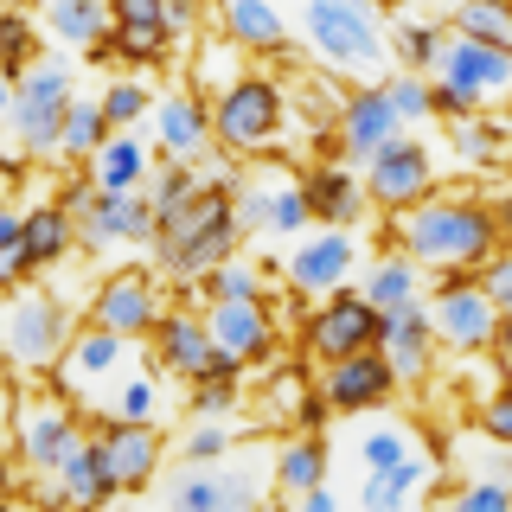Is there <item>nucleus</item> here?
<instances>
[{
  "label": "nucleus",
  "instance_id": "54",
  "mask_svg": "<svg viewBox=\"0 0 512 512\" xmlns=\"http://www.w3.org/2000/svg\"><path fill=\"white\" fill-rule=\"evenodd\" d=\"M288 506H308V512H333V506H340V500H333V487H327V480H320V487H308V493H295V500H288Z\"/></svg>",
  "mask_w": 512,
  "mask_h": 512
},
{
  "label": "nucleus",
  "instance_id": "56",
  "mask_svg": "<svg viewBox=\"0 0 512 512\" xmlns=\"http://www.w3.org/2000/svg\"><path fill=\"white\" fill-rule=\"evenodd\" d=\"M493 224H500V231L512 237V192H506V199H500V205H493Z\"/></svg>",
  "mask_w": 512,
  "mask_h": 512
},
{
  "label": "nucleus",
  "instance_id": "33",
  "mask_svg": "<svg viewBox=\"0 0 512 512\" xmlns=\"http://www.w3.org/2000/svg\"><path fill=\"white\" fill-rule=\"evenodd\" d=\"M442 32L436 26H423V20H397V32H391V52H397V64L404 71H436L442 64Z\"/></svg>",
  "mask_w": 512,
  "mask_h": 512
},
{
  "label": "nucleus",
  "instance_id": "22",
  "mask_svg": "<svg viewBox=\"0 0 512 512\" xmlns=\"http://www.w3.org/2000/svg\"><path fill=\"white\" fill-rule=\"evenodd\" d=\"M154 128H160V148L167 154H180V160H192L205 148V135H212V109L199 103V96H160L154 103Z\"/></svg>",
  "mask_w": 512,
  "mask_h": 512
},
{
  "label": "nucleus",
  "instance_id": "26",
  "mask_svg": "<svg viewBox=\"0 0 512 512\" xmlns=\"http://www.w3.org/2000/svg\"><path fill=\"white\" fill-rule=\"evenodd\" d=\"M45 26L64 45H103L109 26H116V7H103V0H45Z\"/></svg>",
  "mask_w": 512,
  "mask_h": 512
},
{
  "label": "nucleus",
  "instance_id": "53",
  "mask_svg": "<svg viewBox=\"0 0 512 512\" xmlns=\"http://www.w3.org/2000/svg\"><path fill=\"white\" fill-rule=\"evenodd\" d=\"M468 109H474L468 96H461L455 84H442V77H436V116H448V122H455V116H468Z\"/></svg>",
  "mask_w": 512,
  "mask_h": 512
},
{
  "label": "nucleus",
  "instance_id": "6",
  "mask_svg": "<svg viewBox=\"0 0 512 512\" xmlns=\"http://www.w3.org/2000/svg\"><path fill=\"white\" fill-rule=\"evenodd\" d=\"M378 327H384V308L372 295H333L327 308H320L308 320V352L314 359H352V352H365V346H378Z\"/></svg>",
  "mask_w": 512,
  "mask_h": 512
},
{
  "label": "nucleus",
  "instance_id": "40",
  "mask_svg": "<svg viewBox=\"0 0 512 512\" xmlns=\"http://www.w3.org/2000/svg\"><path fill=\"white\" fill-rule=\"evenodd\" d=\"M199 186H205V180H199V173H192V167H186V160H180V154H173V160H167V167H154V180H148V199H154V212H160V218H167V212H173V205H186V199H192V192H199Z\"/></svg>",
  "mask_w": 512,
  "mask_h": 512
},
{
  "label": "nucleus",
  "instance_id": "9",
  "mask_svg": "<svg viewBox=\"0 0 512 512\" xmlns=\"http://www.w3.org/2000/svg\"><path fill=\"white\" fill-rule=\"evenodd\" d=\"M154 346H160V365L192 378V384L199 378H237V359L218 346V333L205 327V320H192V314H160Z\"/></svg>",
  "mask_w": 512,
  "mask_h": 512
},
{
  "label": "nucleus",
  "instance_id": "47",
  "mask_svg": "<svg viewBox=\"0 0 512 512\" xmlns=\"http://www.w3.org/2000/svg\"><path fill=\"white\" fill-rule=\"evenodd\" d=\"M480 288H487V301L500 308V320H512V250H500L487 269H480Z\"/></svg>",
  "mask_w": 512,
  "mask_h": 512
},
{
  "label": "nucleus",
  "instance_id": "48",
  "mask_svg": "<svg viewBox=\"0 0 512 512\" xmlns=\"http://www.w3.org/2000/svg\"><path fill=\"white\" fill-rule=\"evenodd\" d=\"M0 52H7V77L32 71V32H26L20 13H7V26H0Z\"/></svg>",
  "mask_w": 512,
  "mask_h": 512
},
{
  "label": "nucleus",
  "instance_id": "10",
  "mask_svg": "<svg viewBox=\"0 0 512 512\" xmlns=\"http://www.w3.org/2000/svg\"><path fill=\"white\" fill-rule=\"evenodd\" d=\"M429 186H436V167H429V148H423V141H404V135H397L391 148H378L372 160H365V192H372V205L410 212L416 199H429Z\"/></svg>",
  "mask_w": 512,
  "mask_h": 512
},
{
  "label": "nucleus",
  "instance_id": "12",
  "mask_svg": "<svg viewBox=\"0 0 512 512\" xmlns=\"http://www.w3.org/2000/svg\"><path fill=\"white\" fill-rule=\"evenodd\" d=\"M397 391V365L384 359V346H365V352H352V359H333L327 365V404L333 410H378L384 397Z\"/></svg>",
  "mask_w": 512,
  "mask_h": 512
},
{
  "label": "nucleus",
  "instance_id": "16",
  "mask_svg": "<svg viewBox=\"0 0 512 512\" xmlns=\"http://www.w3.org/2000/svg\"><path fill=\"white\" fill-rule=\"evenodd\" d=\"M84 442L77 436V416H71V404H32V410H20V461L26 468H39V474H58V461L71 455V448Z\"/></svg>",
  "mask_w": 512,
  "mask_h": 512
},
{
  "label": "nucleus",
  "instance_id": "8",
  "mask_svg": "<svg viewBox=\"0 0 512 512\" xmlns=\"http://www.w3.org/2000/svg\"><path fill=\"white\" fill-rule=\"evenodd\" d=\"M77 237L90 250L160 244V212H154V199H135V192H96L84 212H77Z\"/></svg>",
  "mask_w": 512,
  "mask_h": 512
},
{
  "label": "nucleus",
  "instance_id": "27",
  "mask_svg": "<svg viewBox=\"0 0 512 512\" xmlns=\"http://www.w3.org/2000/svg\"><path fill=\"white\" fill-rule=\"evenodd\" d=\"M429 474H436V468H429V455H423V448H410L397 468L365 474L359 500H365V506H410V500H423V480H429Z\"/></svg>",
  "mask_w": 512,
  "mask_h": 512
},
{
  "label": "nucleus",
  "instance_id": "41",
  "mask_svg": "<svg viewBox=\"0 0 512 512\" xmlns=\"http://www.w3.org/2000/svg\"><path fill=\"white\" fill-rule=\"evenodd\" d=\"M205 301H263V276L250 263H237V256H224L205 276Z\"/></svg>",
  "mask_w": 512,
  "mask_h": 512
},
{
  "label": "nucleus",
  "instance_id": "55",
  "mask_svg": "<svg viewBox=\"0 0 512 512\" xmlns=\"http://www.w3.org/2000/svg\"><path fill=\"white\" fill-rule=\"evenodd\" d=\"M500 372H506V384H512V320H500Z\"/></svg>",
  "mask_w": 512,
  "mask_h": 512
},
{
  "label": "nucleus",
  "instance_id": "13",
  "mask_svg": "<svg viewBox=\"0 0 512 512\" xmlns=\"http://www.w3.org/2000/svg\"><path fill=\"white\" fill-rule=\"evenodd\" d=\"M397 135H404V116H397V103H391L384 84H359L340 103V141H346L352 160H372L378 148H391Z\"/></svg>",
  "mask_w": 512,
  "mask_h": 512
},
{
  "label": "nucleus",
  "instance_id": "45",
  "mask_svg": "<svg viewBox=\"0 0 512 512\" xmlns=\"http://www.w3.org/2000/svg\"><path fill=\"white\" fill-rule=\"evenodd\" d=\"M455 506H468V512H506L512 506V480H468V487L455 493Z\"/></svg>",
  "mask_w": 512,
  "mask_h": 512
},
{
  "label": "nucleus",
  "instance_id": "5",
  "mask_svg": "<svg viewBox=\"0 0 512 512\" xmlns=\"http://www.w3.org/2000/svg\"><path fill=\"white\" fill-rule=\"evenodd\" d=\"M64 346H71V314H64V301L13 288V301H7V359L20 365V372H58Z\"/></svg>",
  "mask_w": 512,
  "mask_h": 512
},
{
  "label": "nucleus",
  "instance_id": "25",
  "mask_svg": "<svg viewBox=\"0 0 512 512\" xmlns=\"http://www.w3.org/2000/svg\"><path fill=\"white\" fill-rule=\"evenodd\" d=\"M224 26H231V45H244V52H282L288 45L276 0H224Z\"/></svg>",
  "mask_w": 512,
  "mask_h": 512
},
{
  "label": "nucleus",
  "instance_id": "20",
  "mask_svg": "<svg viewBox=\"0 0 512 512\" xmlns=\"http://www.w3.org/2000/svg\"><path fill=\"white\" fill-rule=\"evenodd\" d=\"M122 346H128V333L103 327V320H90V333H77V340L64 346V359H58V378L71 384V391H103V384H109V372L122 365Z\"/></svg>",
  "mask_w": 512,
  "mask_h": 512
},
{
  "label": "nucleus",
  "instance_id": "15",
  "mask_svg": "<svg viewBox=\"0 0 512 512\" xmlns=\"http://www.w3.org/2000/svg\"><path fill=\"white\" fill-rule=\"evenodd\" d=\"M160 295H154V282L141 276V269H122V276H109L103 288H96V301H90V320H103V327H116L128 333V340H141V333H154L160 327Z\"/></svg>",
  "mask_w": 512,
  "mask_h": 512
},
{
  "label": "nucleus",
  "instance_id": "7",
  "mask_svg": "<svg viewBox=\"0 0 512 512\" xmlns=\"http://www.w3.org/2000/svg\"><path fill=\"white\" fill-rule=\"evenodd\" d=\"M429 320H436V340L455 346V352H480V346L500 340V308L487 301V288H480V282H461V276L442 282Z\"/></svg>",
  "mask_w": 512,
  "mask_h": 512
},
{
  "label": "nucleus",
  "instance_id": "39",
  "mask_svg": "<svg viewBox=\"0 0 512 512\" xmlns=\"http://www.w3.org/2000/svg\"><path fill=\"white\" fill-rule=\"evenodd\" d=\"M173 506H192V512H212V506H231V487H224V468H212V461H192V474L173 487Z\"/></svg>",
  "mask_w": 512,
  "mask_h": 512
},
{
  "label": "nucleus",
  "instance_id": "32",
  "mask_svg": "<svg viewBox=\"0 0 512 512\" xmlns=\"http://www.w3.org/2000/svg\"><path fill=\"white\" fill-rule=\"evenodd\" d=\"M455 32L480 45H500L512 52V7L506 0H455Z\"/></svg>",
  "mask_w": 512,
  "mask_h": 512
},
{
  "label": "nucleus",
  "instance_id": "28",
  "mask_svg": "<svg viewBox=\"0 0 512 512\" xmlns=\"http://www.w3.org/2000/svg\"><path fill=\"white\" fill-rule=\"evenodd\" d=\"M71 237H77V212L64 199H45V205H32L26 212V250H32V263L39 269H52L64 250H71Z\"/></svg>",
  "mask_w": 512,
  "mask_h": 512
},
{
  "label": "nucleus",
  "instance_id": "37",
  "mask_svg": "<svg viewBox=\"0 0 512 512\" xmlns=\"http://www.w3.org/2000/svg\"><path fill=\"white\" fill-rule=\"evenodd\" d=\"M448 135H455V154L468 160V167H493V160H500V128L480 122L474 109H468V116H455V128H448Z\"/></svg>",
  "mask_w": 512,
  "mask_h": 512
},
{
  "label": "nucleus",
  "instance_id": "49",
  "mask_svg": "<svg viewBox=\"0 0 512 512\" xmlns=\"http://www.w3.org/2000/svg\"><path fill=\"white\" fill-rule=\"evenodd\" d=\"M269 199H276V186H263V180L237 186V218H244V231H263L269 224Z\"/></svg>",
  "mask_w": 512,
  "mask_h": 512
},
{
  "label": "nucleus",
  "instance_id": "51",
  "mask_svg": "<svg viewBox=\"0 0 512 512\" xmlns=\"http://www.w3.org/2000/svg\"><path fill=\"white\" fill-rule=\"evenodd\" d=\"M116 7V26H167L173 0H109Z\"/></svg>",
  "mask_w": 512,
  "mask_h": 512
},
{
  "label": "nucleus",
  "instance_id": "21",
  "mask_svg": "<svg viewBox=\"0 0 512 512\" xmlns=\"http://www.w3.org/2000/svg\"><path fill=\"white\" fill-rule=\"evenodd\" d=\"M103 448H109V461H116V480H122V493H135V487H148V480L160 474V429L154 423H135V416H116V423L103 429Z\"/></svg>",
  "mask_w": 512,
  "mask_h": 512
},
{
  "label": "nucleus",
  "instance_id": "31",
  "mask_svg": "<svg viewBox=\"0 0 512 512\" xmlns=\"http://www.w3.org/2000/svg\"><path fill=\"white\" fill-rule=\"evenodd\" d=\"M109 109H103V96H71V116H64V148L58 154H71V160H90L96 148L109 141Z\"/></svg>",
  "mask_w": 512,
  "mask_h": 512
},
{
  "label": "nucleus",
  "instance_id": "38",
  "mask_svg": "<svg viewBox=\"0 0 512 512\" xmlns=\"http://www.w3.org/2000/svg\"><path fill=\"white\" fill-rule=\"evenodd\" d=\"M416 448V436L410 429H397V423H384V429H365L359 436V468L365 474H378V468H397V461H404Z\"/></svg>",
  "mask_w": 512,
  "mask_h": 512
},
{
  "label": "nucleus",
  "instance_id": "14",
  "mask_svg": "<svg viewBox=\"0 0 512 512\" xmlns=\"http://www.w3.org/2000/svg\"><path fill=\"white\" fill-rule=\"evenodd\" d=\"M442 84H455L468 103H480V96H500L512 90V52H500V45H480V39H448L442 45V64H436Z\"/></svg>",
  "mask_w": 512,
  "mask_h": 512
},
{
  "label": "nucleus",
  "instance_id": "29",
  "mask_svg": "<svg viewBox=\"0 0 512 512\" xmlns=\"http://www.w3.org/2000/svg\"><path fill=\"white\" fill-rule=\"evenodd\" d=\"M359 288L378 301V308H404V301H416V288H423V263H416L410 250L378 256V263H372V276H365Z\"/></svg>",
  "mask_w": 512,
  "mask_h": 512
},
{
  "label": "nucleus",
  "instance_id": "52",
  "mask_svg": "<svg viewBox=\"0 0 512 512\" xmlns=\"http://www.w3.org/2000/svg\"><path fill=\"white\" fill-rule=\"evenodd\" d=\"M231 404H237L231 378H199V397H192V416H224Z\"/></svg>",
  "mask_w": 512,
  "mask_h": 512
},
{
  "label": "nucleus",
  "instance_id": "3",
  "mask_svg": "<svg viewBox=\"0 0 512 512\" xmlns=\"http://www.w3.org/2000/svg\"><path fill=\"white\" fill-rule=\"evenodd\" d=\"M308 45L346 77H372L397 64L372 0H308Z\"/></svg>",
  "mask_w": 512,
  "mask_h": 512
},
{
  "label": "nucleus",
  "instance_id": "17",
  "mask_svg": "<svg viewBox=\"0 0 512 512\" xmlns=\"http://www.w3.org/2000/svg\"><path fill=\"white\" fill-rule=\"evenodd\" d=\"M205 327L218 333V346L231 352L237 365H263L269 346H276V327H269L263 301H212V308H205Z\"/></svg>",
  "mask_w": 512,
  "mask_h": 512
},
{
  "label": "nucleus",
  "instance_id": "36",
  "mask_svg": "<svg viewBox=\"0 0 512 512\" xmlns=\"http://www.w3.org/2000/svg\"><path fill=\"white\" fill-rule=\"evenodd\" d=\"M384 90H391V103H397V116H404V122L436 116V84H429L423 71H404V64H397V71L384 77Z\"/></svg>",
  "mask_w": 512,
  "mask_h": 512
},
{
  "label": "nucleus",
  "instance_id": "50",
  "mask_svg": "<svg viewBox=\"0 0 512 512\" xmlns=\"http://www.w3.org/2000/svg\"><path fill=\"white\" fill-rule=\"evenodd\" d=\"M480 436L500 442V448H512V384H506L500 397H493L487 410H480Z\"/></svg>",
  "mask_w": 512,
  "mask_h": 512
},
{
  "label": "nucleus",
  "instance_id": "24",
  "mask_svg": "<svg viewBox=\"0 0 512 512\" xmlns=\"http://www.w3.org/2000/svg\"><path fill=\"white\" fill-rule=\"evenodd\" d=\"M90 180L103 186V192H135V186H148V148H141L135 135H109L103 148L90 154Z\"/></svg>",
  "mask_w": 512,
  "mask_h": 512
},
{
  "label": "nucleus",
  "instance_id": "18",
  "mask_svg": "<svg viewBox=\"0 0 512 512\" xmlns=\"http://www.w3.org/2000/svg\"><path fill=\"white\" fill-rule=\"evenodd\" d=\"M378 346L384 359L397 365V378H423L429 372V346H436V320H429L423 301H404V308H384V327H378Z\"/></svg>",
  "mask_w": 512,
  "mask_h": 512
},
{
  "label": "nucleus",
  "instance_id": "19",
  "mask_svg": "<svg viewBox=\"0 0 512 512\" xmlns=\"http://www.w3.org/2000/svg\"><path fill=\"white\" fill-rule=\"evenodd\" d=\"M58 500H71V506H109L122 493V480H116V461H109V448L103 436L96 442H77L71 455L58 461Z\"/></svg>",
  "mask_w": 512,
  "mask_h": 512
},
{
  "label": "nucleus",
  "instance_id": "44",
  "mask_svg": "<svg viewBox=\"0 0 512 512\" xmlns=\"http://www.w3.org/2000/svg\"><path fill=\"white\" fill-rule=\"evenodd\" d=\"M103 109H109V122H116V128H128V122H141L154 109V96L141 90V84H109L103 90Z\"/></svg>",
  "mask_w": 512,
  "mask_h": 512
},
{
  "label": "nucleus",
  "instance_id": "42",
  "mask_svg": "<svg viewBox=\"0 0 512 512\" xmlns=\"http://www.w3.org/2000/svg\"><path fill=\"white\" fill-rule=\"evenodd\" d=\"M308 218H314V205H308V180H288V186H276V199H269V224H263V231L295 237V231H308Z\"/></svg>",
  "mask_w": 512,
  "mask_h": 512
},
{
  "label": "nucleus",
  "instance_id": "2",
  "mask_svg": "<svg viewBox=\"0 0 512 512\" xmlns=\"http://www.w3.org/2000/svg\"><path fill=\"white\" fill-rule=\"evenodd\" d=\"M493 237H500V224H493V212L474 205V199H416L410 212H397V244L429 269L487 263Z\"/></svg>",
  "mask_w": 512,
  "mask_h": 512
},
{
  "label": "nucleus",
  "instance_id": "4",
  "mask_svg": "<svg viewBox=\"0 0 512 512\" xmlns=\"http://www.w3.org/2000/svg\"><path fill=\"white\" fill-rule=\"evenodd\" d=\"M282 122H288V96L269 77H237L212 109V135L231 154H263L282 135Z\"/></svg>",
  "mask_w": 512,
  "mask_h": 512
},
{
  "label": "nucleus",
  "instance_id": "46",
  "mask_svg": "<svg viewBox=\"0 0 512 512\" xmlns=\"http://www.w3.org/2000/svg\"><path fill=\"white\" fill-rule=\"evenodd\" d=\"M154 410H160V391H154V378H128L122 391H116V416H135V423H154Z\"/></svg>",
  "mask_w": 512,
  "mask_h": 512
},
{
  "label": "nucleus",
  "instance_id": "23",
  "mask_svg": "<svg viewBox=\"0 0 512 512\" xmlns=\"http://www.w3.org/2000/svg\"><path fill=\"white\" fill-rule=\"evenodd\" d=\"M365 199H372V192H365L359 173H346V167H314L308 173V205H314L320 224H359Z\"/></svg>",
  "mask_w": 512,
  "mask_h": 512
},
{
  "label": "nucleus",
  "instance_id": "43",
  "mask_svg": "<svg viewBox=\"0 0 512 512\" xmlns=\"http://www.w3.org/2000/svg\"><path fill=\"white\" fill-rule=\"evenodd\" d=\"M180 455H186V468H192V461H199V468H205V461H224V455H231V429H224L218 416H199V423L186 429Z\"/></svg>",
  "mask_w": 512,
  "mask_h": 512
},
{
  "label": "nucleus",
  "instance_id": "11",
  "mask_svg": "<svg viewBox=\"0 0 512 512\" xmlns=\"http://www.w3.org/2000/svg\"><path fill=\"white\" fill-rule=\"evenodd\" d=\"M352 263H359V244H352L346 224H327L320 237H308L295 256H288V288L295 295H340Z\"/></svg>",
  "mask_w": 512,
  "mask_h": 512
},
{
  "label": "nucleus",
  "instance_id": "30",
  "mask_svg": "<svg viewBox=\"0 0 512 512\" xmlns=\"http://www.w3.org/2000/svg\"><path fill=\"white\" fill-rule=\"evenodd\" d=\"M276 480H282V500L320 487V480H327V442H320V436H295L276 455Z\"/></svg>",
  "mask_w": 512,
  "mask_h": 512
},
{
  "label": "nucleus",
  "instance_id": "35",
  "mask_svg": "<svg viewBox=\"0 0 512 512\" xmlns=\"http://www.w3.org/2000/svg\"><path fill=\"white\" fill-rule=\"evenodd\" d=\"M167 39H173V26H116L103 45H109V58H122V64H154L167 52Z\"/></svg>",
  "mask_w": 512,
  "mask_h": 512
},
{
  "label": "nucleus",
  "instance_id": "34",
  "mask_svg": "<svg viewBox=\"0 0 512 512\" xmlns=\"http://www.w3.org/2000/svg\"><path fill=\"white\" fill-rule=\"evenodd\" d=\"M32 250H26V212H0V282L20 288L32 276Z\"/></svg>",
  "mask_w": 512,
  "mask_h": 512
},
{
  "label": "nucleus",
  "instance_id": "1",
  "mask_svg": "<svg viewBox=\"0 0 512 512\" xmlns=\"http://www.w3.org/2000/svg\"><path fill=\"white\" fill-rule=\"evenodd\" d=\"M237 237H244L237 199L224 186H199L186 205H173L160 218V263H167L173 282H205L237 250Z\"/></svg>",
  "mask_w": 512,
  "mask_h": 512
}]
</instances>
